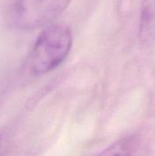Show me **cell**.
Returning <instances> with one entry per match:
<instances>
[{"instance_id":"cell-1","label":"cell","mask_w":155,"mask_h":156,"mask_svg":"<svg viewBox=\"0 0 155 156\" xmlns=\"http://www.w3.org/2000/svg\"><path fill=\"white\" fill-rule=\"evenodd\" d=\"M70 28L61 24L48 25L37 37L24 64V71L38 77L58 68L68 57L72 46Z\"/></svg>"},{"instance_id":"cell-2","label":"cell","mask_w":155,"mask_h":156,"mask_svg":"<svg viewBox=\"0 0 155 156\" xmlns=\"http://www.w3.org/2000/svg\"><path fill=\"white\" fill-rule=\"evenodd\" d=\"M71 0H15L7 13L8 24L19 30L49 25L69 6Z\"/></svg>"},{"instance_id":"cell-3","label":"cell","mask_w":155,"mask_h":156,"mask_svg":"<svg viewBox=\"0 0 155 156\" xmlns=\"http://www.w3.org/2000/svg\"><path fill=\"white\" fill-rule=\"evenodd\" d=\"M140 37L144 41L155 39V0L143 9L140 24Z\"/></svg>"}]
</instances>
